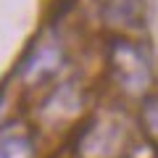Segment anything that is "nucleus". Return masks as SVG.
<instances>
[{
	"instance_id": "1",
	"label": "nucleus",
	"mask_w": 158,
	"mask_h": 158,
	"mask_svg": "<svg viewBox=\"0 0 158 158\" xmlns=\"http://www.w3.org/2000/svg\"><path fill=\"white\" fill-rule=\"evenodd\" d=\"M108 58H111L113 77L118 79V85L127 92H142L150 85V61L140 45L127 42V40H116L111 45Z\"/></svg>"
},
{
	"instance_id": "2",
	"label": "nucleus",
	"mask_w": 158,
	"mask_h": 158,
	"mask_svg": "<svg viewBox=\"0 0 158 158\" xmlns=\"http://www.w3.org/2000/svg\"><path fill=\"white\" fill-rule=\"evenodd\" d=\"M145 0H98V11L113 27H135L142 19Z\"/></svg>"
},
{
	"instance_id": "3",
	"label": "nucleus",
	"mask_w": 158,
	"mask_h": 158,
	"mask_svg": "<svg viewBox=\"0 0 158 158\" xmlns=\"http://www.w3.org/2000/svg\"><path fill=\"white\" fill-rule=\"evenodd\" d=\"M58 61H61L58 48H42V50L32 58L27 74H29V77H40V74H45V71H53V69L58 66Z\"/></svg>"
},
{
	"instance_id": "4",
	"label": "nucleus",
	"mask_w": 158,
	"mask_h": 158,
	"mask_svg": "<svg viewBox=\"0 0 158 158\" xmlns=\"http://www.w3.org/2000/svg\"><path fill=\"white\" fill-rule=\"evenodd\" d=\"M32 156V145L27 137H6L0 142V158H29Z\"/></svg>"
},
{
	"instance_id": "5",
	"label": "nucleus",
	"mask_w": 158,
	"mask_h": 158,
	"mask_svg": "<svg viewBox=\"0 0 158 158\" xmlns=\"http://www.w3.org/2000/svg\"><path fill=\"white\" fill-rule=\"evenodd\" d=\"M142 118H145V127H148V132H150V135L158 140V95L153 98V100H148L145 111H142Z\"/></svg>"
}]
</instances>
